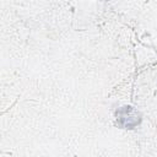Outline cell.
<instances>
[{"instance_id":"cell-1","label":"cell","mask_w":157,"mask_h":157,"mask_svg":"<svg viewBox=\"0 0 157 157\" xmlns=\"http://www.w3.org/2000/svg\"><path fill=\"white\" fill-rule=\"evenodd\" d=\"M115 117H117L118 125H120L121 128H125V129L135 128L136 125L140 124V120H141L140 113L137 110H135V108L131 105L120 107L115 112Z\"/></svg>"}]
</instances>
